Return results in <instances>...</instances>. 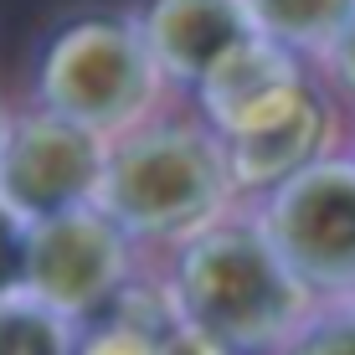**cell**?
I'll list each match as a JSON object with an SVG mask.
<instances>
[{
  "label": "cell",
  "mask_w": 355,
  "mask_h": 355,
  "mask_svg": "<svg viewBox=\"0 0 355 355\" xmlns=\"http://www.w3.org/2000/svg\"><path fill=\"white\" fill-rule=\"evenodd\" d=\"M165 88L155 57L134 16H78L57 26L36 62V103L72 124L103 134H124L144 124L155 93Z\"/></svg>",
  "instance_id": "277c9868"
},
{
  "label": "cell",
  "mask_w": 355,
  "mask_h": 355,
  "mask_svg": "<svg viewBox=\"0 0 355 355\" xmlns=\"http://www.w3.org/2000/svg\"><path fill=\"white\" fill-rule=\"evenodd\" d=\"M108 139L72 119L36 103L31 114H16L0 144V201L16 206L26 222L72 211L98 201Z\"/></svg>",
  "instance_id": "52a82bcc"
},
{
  "label": "cell",
  "mask_w": 355,
  "mask_h": 355,
  "mask_svg": "<svg viewBox=\"0 0 355 355\" xmlns=\"http://www.w3.org/2000/svg\"><path fill=\"white\" fill-rule=\"evenodd\" d=\"M252 222L284 268L320 293H355V155H320L273 191Z\"/></svg>",
  "instance_id": "5b68a950"
},
{
  "label": "cell",
  "mask_w": 355,
  "mask_h": 355,
  "mask_svg": "<svg viewBox=\"0 0 355 355\" xmlns=\"http://www.w3.org/2000/svg\"><path fill=\"white\" fill-rule=\"evenodd\" d=\"M248 21L263 42L284 46V52H329L340 26L355 16V0H242Z\"/></svg>",
  "instance_id": "30bf717a"
},
{
  "label": "cell",
  "mask_w": 355,
  "mask_h": 355,
  "mask_svg": "<svg viewBox=\"0 0 355 355\" xmlns=\"http://www.w3.org/2000/svg\"><path fill=\"white\" fill-rule=\"evenodd\" d=\"M170 335H175L170 293L139 299L129 284L103 314L78 324V355H170Z\"/></svg>",
  "instance_id": "9c48e42d"
},
{
  "label": "cell",
  "mask_w": 355,
  "mask_h": 355,
  "mask_svg": "<svg viewBox=\"0 0 355 355\" xmlns=\"http://www.w3.org/2000/svg\"><path fill=\"white\" fill-rule=\"evenodd\" d=\"M284 355H355V309H329V314H309Z\"/></svg>",
  "instance_id": "7c38bea8"
},
{
  "label": "cell",
  "mask_w": 355,
  "mask_h": 355,
  "mask_svg": "<svg viewBox=\"0 0 355 355\" xmlns=\"http://www.w3.org/2000/svg\"><path fill=\"white\" fill-rule=\"evenodd\" d=\"M134 278V242L119 232V222L98 206L31 222L26 237V293L57 309L62 320L83 324L103 314Z\"/></svg>",
  "instance_id": "8992f818"
},
{
  "label": "cell",
  "mask_w": 355,
  "mask_h": 355,
  "mask_svg": "<svg viewBox=\"0 0 355 355\" xmlns=\"http://www.w3.org/2000/svg\"><path fill=\"white\" fill-rule=\"evenodd\" d=\"M232 170L206 124H134L108 139L98 211L129 242H186L227 216Z\"/></svg>",
  "instance_id": "3957f363"
},
{
  "label": "cell",
  "mask_w": 355,
  "mask_h": 355,
  "mask_svg": "<svg viewBox=\"0 0 355 355\" xmlns=\"http://www.w3.org/2000/svg\"><path fill=\"white\" fill-rule=\"evenodd\" d=\"M0 355H78V324L31 293L0 299Z\"/></svg>",
  "instance_id": "8fae6325"
},
{
  "label": "cell",
  "mask_w": 355,
  "mask_h": 355,
  "mask_svg": "<svg viewBox=\"0 0 355 355\" xmlns=\"http://www.w3.org/2000/svg\"><path fill=\"white\" fill-rule=\"evenodd\" d=\"M324 62H329V72H335V83L345 88L350 98H355V16L340 26V36L329 42V52H324Z\"/></svg>",
  "instance_id": "5bb4252c"
},
{
  "label": "cell",
  "mask_w": 355,
  "mask_h": 355,
  "mask_svg": "<svg viewBox=\"0 0 355 355\" xmlns=\"http://www.w3.org/2000/svg\"><path fill=\"white\" fill-rule=\"evenodd\" d=\"M165 293L180 324L227 355H273L309 320V288L284 268L252 216H216L175 242Z\"/></svg>",
  "instance_id": "6da1fadb"
},
{
  "label": "cell",
  "mask_w": 355,
  "mask_h": 355,
  "mask_svg": "<svg viewBox=\"0 0 355 355\" xmlns=\"http://www.w3.org/2000/svg\"><path fill=\"white\" fill-rule=\"evenodd\" d=\"M201 124L222 139L232 191H273L324 155L329 108L304 83L299 57L273 42L242 46L211 83L196 88Z\"/></svg>",
  "instance_id": "7a4b0ae2"
},
{
  "label": "cell",
  "mask_w": 355,
  "mask_h": 355,
  "mask_svg": "<svg viewBox=\"0 0 355 355\" xmlns=\"http://www.w3.org/2000/svg\"><path fill=\"white\" fill-rule=\"evenodd\" d=\"M6 124H10V114H6V103H0V144H6Z\"/></svg>",
  "instance_id": "9a60e30c"
},
{
  "label": "cell",
  "mask_w": 355,
  "mask_h": 355,
  "mask_svg": "<svg viewBox=\"0 0 355 355\" xmlns=\"http://www.w3.org/2000/svg\"><path fill=\"white\" fill-rule=\"evenodd\" d=\"M26 237H31V222L16 206L0 201V299L26 293Z\"/></svg>",
  "instance_id": "4fadbf2b"
},
{
  "label": "cell",
  "mask_w": 355,
  "mask_h": 355,
  "mask_svg": "<svg viewBox=\"0 0 355 355\" xmlns=\"http://www.w3.org/2000/svg\"><path fill=\"white\" fill-rule=\"evenodd\" d=\"M144 36V52L155 57L165 83L201 88L216 78L242 46L258 42L242 0H150L134 16Z\"/></svg>",
  "instance_id": "ba28073f"
}]
</instances>
